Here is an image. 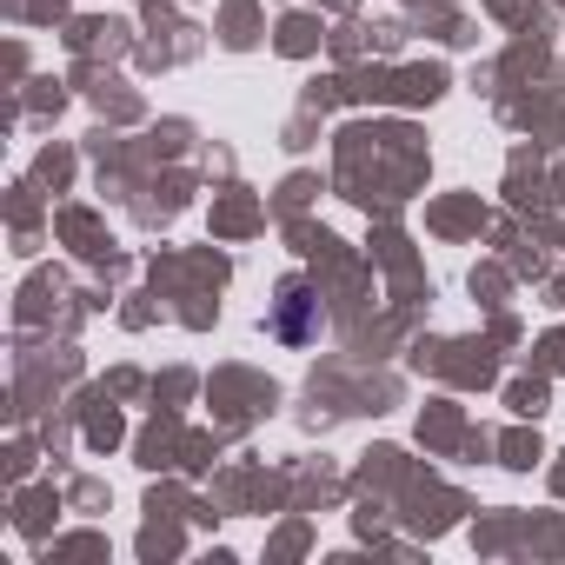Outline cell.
<instances>
[{"instance_id":"1","label":"cell","mask_w":565,"mask_h":565,"mask_svg":"<svg viewBox=\"0 0 565 565\" xmlns=\"http://www.w3.org/2000/svg\"><path fill=\"white\" fill-rule=\"evenodd\" d=\"M273 333L287 340V347H307V340L320 333V300L300 287V279H287V287H279V307H273Z\"/></svg>"}]
</instances>
